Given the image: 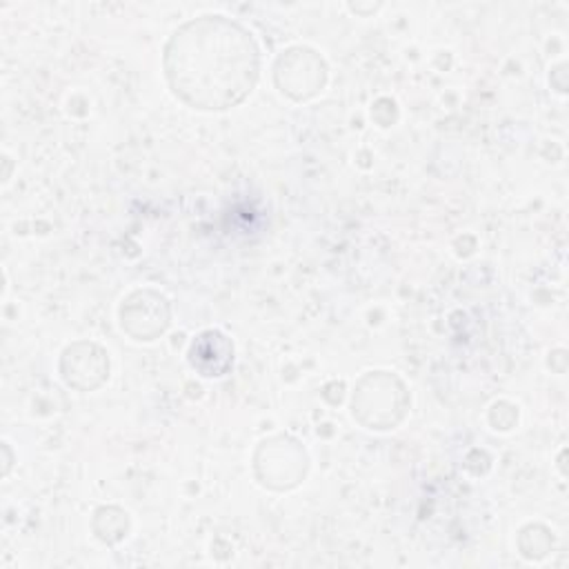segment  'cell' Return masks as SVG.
I'll return each mask as SVG.
<instances>
[{"mask_svg": "<svg viewBox=\"0 0 569 569\" xmlns=\"http://www.w3.org/2000/svg\"><path fill=\"white\" fill-rule=\"evenodd\" d=\"M189 362L207 378L224 376L233 362V345L220 331H202L189 349Z\"/></svg>", "mask_w": 569, "mask_h": 569, "instance_id": "obj_3", "label": "cell"}, {"mask_svg": "<svg viewBox=\"0 0 569 569\" xmlns=\"http://www.w3.org/2000/svg\"><path fill=\"white\" fill-rule=\"evenodd\" d=\"M109 365L104 353L96 345H76L64 351L62 376L69 385L80 389H91L100 385Z\"/></svg>", "mask_w": 569, "mask_h": 569, "instance_id": "obj_4", "label": "cell"}, {"mask_svg": "<svg viewBox=\"0 0 569 569\" xmlns=\"http://www.w3.org/2000/svg\"><path fill=\"white\" fill-rule=\"evenodd\" d=\"M164 69L173 91L191 107L227 109L251 91L258 49L240 24L207 16L173 33Z\"/></svg>", "mask_w": 569, "mask_h": 569, "instance_id": "obj_1", "label": "cell"}, {"mask_svg": "<svg viewBox=\"0 0 569 569\" xmlns=\"http://www.w3.org/2000/svg\"><path fill=\"white\" fill-rule=\"evenodd\" d=\"M169 322L167 300L153 291H136L122 307V327L138 340H151Z\"/></svg>", "mask_w": 569, "mask_h": 569, "instance_id": "obj_2", "label": "cell"}]
</instances>
